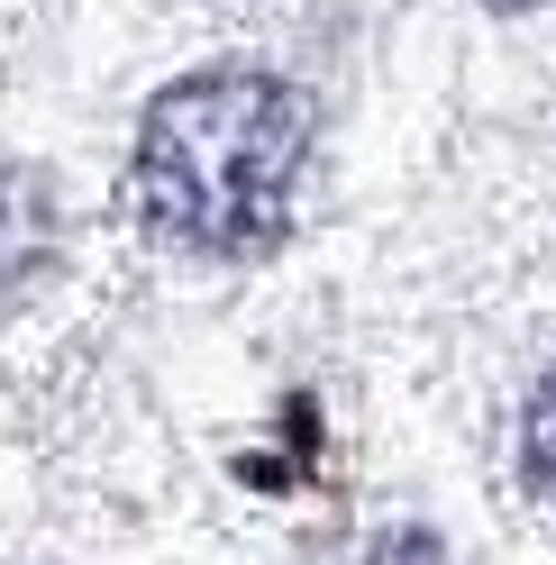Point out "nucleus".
Returning <instances> with one entry per match:
<instances>
[{
  "mask_svg": "<svg viewBox=\"0 0 556 565\" xmlns=\"http://www.w3.org/2000/svg\"><path fill=\"white\" fill-rule=\"evenodd\" d=\"M493 10H538V0H493Z\"/></svg>",
  "mask_w": 556,
  "mask_h": 565,
  "instance_id": "obj_5",
  "label": "nucleus"
},
{
  "mask_svg": "<svg viewBox=\"0 0 556 565\" xmlns=\"http://www.w3.org/2000/svg\"><path fill=\"white\" fill-rule=\"evenodd\" d=\"M520 456H530V483H538V502L556 511V374L538 383V402H530V438H520Z\"/></svg>",
  "mask_w": 556,
  "mask_h": 565,
  "instance_id": "obj_3",
  "label": "nucleus"
},
{
  "mask_svg": "<svg viewBox=\"0 0 556 565\" xmlns=\"http://www.w3.org/2000/svg\"><path fill=\"white\" fill-rule=\"evenodd\" d=\"M310 156V110L274 74H201L173 83L137 137V201L164 237L201 256H256L292 220V183Z\"/></svg>",
  "mask_w": 556,
  "mask_h": 565,
  "instance_id": "obj_1",
  "label": "nucleus"
},
{
  "mask_svg": "<svg viewBox=\"0 0 556 565\" xmlns=\"http://www.w3.org/2000/svg\"><path fill=\"white\" fill-rule=\"evenodd\" d=\"M356 565H447V556H438V539H420V529H393V539H374Z\"/></svg>",
  "mask_w": 556,
  "mask_h": 565,
  "instance_id": "obj_4",
  "label": "nucleus"
},
{
  "mask_svg": "<svg viewBox=\"0 0 556 565\" xmlns=\"http://www.w3.org/2000/svg\"><path fill=\"white\" fill-rule=\"evenodd\" d=\"M55 192H46V173L38 164H19V156H0V301H19L28 282H38L55 265Z\"/></svg>",
  "mask_w": 556,
  "mask_h": 565,
  "instance_id": "obj_2",
  "label": "nucleus"
}]
</instances>
